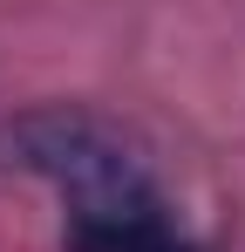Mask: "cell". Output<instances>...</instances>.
I'll return each mask as SVG.
<instances>
[{"mask_svg":"<svg viewBox=\"0 0 245 252\" xmlns=\"http://www.w3.org/2000/svg\"><path fill=\"white\" fill-rule=\"evenodd\" d=\"M7 150L14 164H28L34 177L68 191V211L82 205H122V198H150V170L143 157L122 143L102 116H82V109H34L7 129Z\"/></svg>","mask_w":245,"mask_h":252,"instance_id":"6da1fadb","label":"cell"},{"mask_svg":"<svg viewBox=\"0 0 245 252\" xmlns=\"http://www.w3.org/2000/svg\"><path fill=\"white\" fill-rule=\"evenodd\" d=\"M68 252H191V239L177 232V218L157 191L150 198H122V205H82L68 211Z\"/></svg>","mask_w":245,"mask_h":252,"instance_id":"7a4b0ae2","label":"cell"}]
</instances>
